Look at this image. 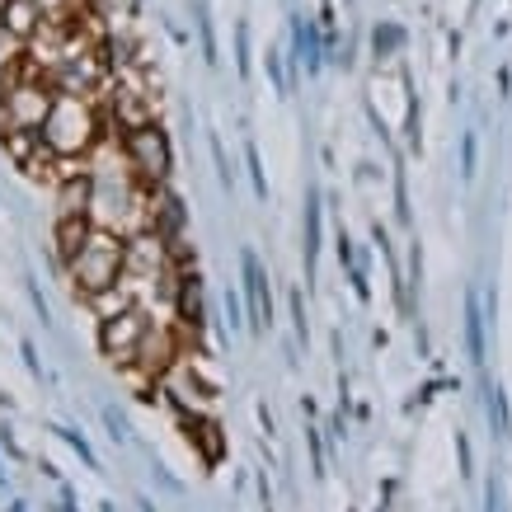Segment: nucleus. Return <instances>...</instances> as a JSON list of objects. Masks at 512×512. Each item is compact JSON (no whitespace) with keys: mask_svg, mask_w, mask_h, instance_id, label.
Here are the masks:
<instances>
[{"mask_svg":"<svg viewBox=\"0 0 512 512\" xmlns=\"http://www.w3.org/2000/svg\"><path fill=\"white\" fill-rule=\"evenodd\" d=\"M43 141L57 156H90L99 146V118H94L85 94H57V104L43 123Z\"/></svg>","mask_w":512,"mask_h":512,"instance_id":"nucleus-1","label":"nucleus"},{"mask_svg":"<svg viewBox=\"0 0 512 512\" xmlns=\"http://www.w3.org/2000/svg\"><path fill=\"white\" fill-rule=\"evenodd\" d=\"M123 273H127V240L118 231H109V226H94L90 240L71 259V278L80 282L85 296H94L113 287V282H123Z\"/></svg>","mask_w":512,"mask_h":512,"instance_id":"nucleus-2","label":"nucleus"},{"mask_svg":"<svg viewBox=\"0 0 512 512\" xmlns=\"http://www.w3.org/2000/svg\"><path fill=\"white\" fill-rule=\"evenodd\" d=\"M123 151H127V165H132V174H137L146 188H160L165 179H170V141H165V132H160L156 123L137 127V132H127Z\"/></svg>","mask_w":512,"mask_h":512,"instance_id":"nucleus-3","label":"nucleus"},{"mask_svg":"<svg viewBox=\"0 0 512 512\" xmlns=\"http://www.w3.org/2000/svg\"><path fill=\"white\" fill-rule=\"evenodd\" d=\"M52 104H57V94L47 90V85H38L33 76L19 80V85H10V90H5V104H0V127H5V132H10V127H38V132H43Z\"/></svg>","mask_w":512,"mask_h":512,"instance_id":"nucleus-4","label":"nucleus"},{"mask_svg":"<svg viewBox=\"0 0 512 512\" xmlns=\"http://www.w3.org/2000/svg\"><path fill=\"white\" fill-rule=\"evenodd\" d=\"M146 329H151V320H146V315L132 306V311L104 320V329H99V343H104V353H109L113 362H137L141 343H146Z\"/></svg>","mask_w":512,"mask_h":512,"instance_id":"nucleus-5","label":"nucleus"},{"mask_svg":"<svg viewBox=\"0 0 512 512\" xmlns=\"http://www.w3.org/2000/svg\"><path fill=\"white\" fill-rule=\"evenodd\" d=\"M123 278H146V282L165 278V235L141 231L127 240V273Z\"/></svg>","mask_w":512,"mask_h":512,"instance_id":"nucleus-6","label":"nucleus"},{"mask_svg":"<svg viewBox=\"0 0 512 512\" xmlns=\"http://www.w3.org/2000/svg\"><path fill=\"white\" fill-rule=\"evenodd\" d=\"M43 19H47L43 0H5L0 5V24L15 33V38H33V33L43 29Z\"/></svg>","mask_w":512,"mask_h":512,"instance_id":"nucleus-7","label":"nucleus"},{"mask_svg":"<svg viewBox=\"0 0 512 512\" xmlns=\"http://www.w3.org/2000/svg\"><path fill=\"white\" fill-rule=\"evenodd\" d=\"M160 381H165V395H174V404H184V409H207V386H202L198 376H188L184 362H174Z\"/></svg>","mask_w":512,"mask_h":512,"instance_id":"nucleus-8","label":"nucleus"},{"mask_svg":"<svg viewBox=\"0 0 512 512\" xmlns=\"http://www.w3.org/2000/svg\"><path fill=\"white\" fill-rule=\"evenodd\" d=\"M113 118L123 132H137V127L151 123V104H146V94L141 90H118L113 94Z\"/></svg>","mask_w":512,"mask_h":512,"instance_id":"nucleus-9","label":"nucleus"},{"mask_svg":"<svg viewBox=\"0 0 512 512\" xmlns=\"http://www.w3.org/2000/svg\"><path fill=\"white\" fill-rule=\"evenodd\" d=\"M245 282H249V315H254V329L268 320L273 301H268V287H264V273H259V259L245 254Z\"/></svg>","mask_w":512,"mask_h":512,"instance_id":"nucleus-10","label":"nucleus"},{"mask_svg":"<svg viewBox=\"0 0 512 512\" xmlns=\"http://www.w3.org/2000/svg\"><path fill=\"white\" fill-rule=\"evenodd\" d=\"M90 231H94L90 217H62V226H57V249H62L66 264H71V259L80 254V245L90 240Z\"/></svg>","mask_w":512,"mask_h":512,"instance_id":"nucleus-11","label":"nucleus"},{"mask_svg":"<svg viewBox=\"0 0 512 512\" xmlns=\"http://www.w3.org/2000/svg\"><path fill=\"white\" fill-rule=\"evenodd\" d=\"M90 306H94L99 320H113V315L132 311V287H127V282H113V287H104V292L90 296Z\"/></svg>","mask_w":512,"mask_h":512,"instance_id":"nucleus-12","label":"nucleus"},{"mask_svg":"<svg viewBox=\"0 0 512 512\" xmlns=\"http://www.w3.org/2000/svg\"><path fill=\"white\" fill-rule=\"evenodd\" d=\"M466 334H470V357L484 362V320H480V311H475V301H470V311H466Z\"/></svg>","mask_w":512,"mask_h":512,"instance_id":"nucleus-13","label":"nucleus"},{"mask_svg":"<svg viewBox=\"0 0 512 512\" xmlns=\"http://www.w3.org/2000/svg\"><path fill=\"white\" fill-rule=\"evenodd\" d=\"M315 245H320V207H306V264H315Z\"/></svg>","mask_w":512,"mask_h":512,"instance_id":"nucleus-14","label":"nucleus"},{"mask_svg":"<svg viewBox=\"0 0 512 512\" xmlns=\"http://www.w3.org/2000/svg\"><path fill=\"white\" fill-rule=\"evenodd\" d=\"M198 442H202V451L217 461L221 456V437H217V423H198Z\"/></svg>","mask_w":512,"mask_h":512,"instance_id":"nucleus-15","label":"nucleus"},{"mask_svg":"<svg viewBox=\"0 0 512 512\" xmlns=\"http://www.w3.org/2000/svg\"><path fill=\"white\" fill-rule=\"evenodd\" d=\"M249 170H254V193L259 198H268V184H264V170H259V151L249 146Z\"/></svg>","mask_w":512,"mask_h":512,"instance_id":"nucleus-16","label":"nucleus"},{"mask_svg":"<svg viewBox=\"0 0 512 512\" xmlns=\"http://www.w3.org/2000/svg\"><path fill=\"white\" fill-rule=\"evenodd\" d=\"M109 419V428H113V442H127V423L118 419V414H104Z\"/></svg>","mask_w":512,"mask_h":512,"instance_id":"nucleus-17","label":"nucleus"}]
</instances>
